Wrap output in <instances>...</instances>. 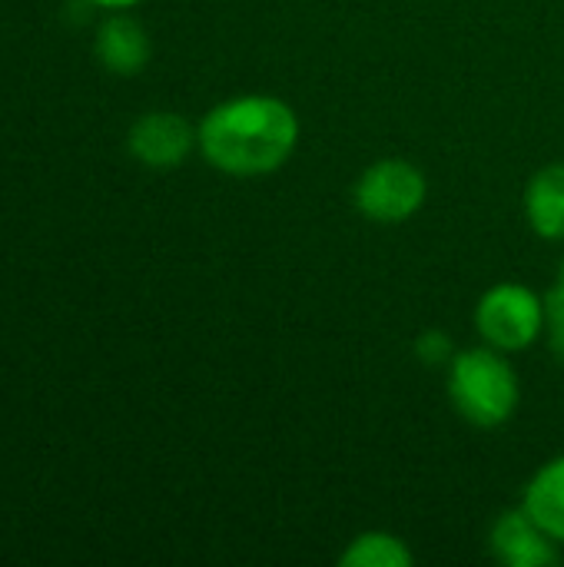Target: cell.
Returning <instances> with one entry per match:
<instances>
[{
    "label": "cell",
    "instance_id": "obj_1",
    "mask_svg": "<svg viewBox=\"0 0 564 567\" xmlns=\"http://www.w3.org/2000/svg\"><path fill=\"white\" fill-rule=\"evenodd\" d=\"M199 153L209 166L236 179L283 169L299 143L296 110L269 93H246L216 103L196 126Z\"/></svg>",
    "mask_w": 564,
    "mask_h": 567
},
{
    "label": "cell",
    "instance_id": "obj_2",
    "mask_svg": "<svg viewBox=\"0 0 564 567\" xmlns=\"http://www.w3.org/2000/svg\"><path fill=\"white\" fill-rule=\"evenodd\" d=\"M449 402L452 409L475 429L505 425L522 399L519 372L505 359V352L492 346H475L455 352L449 362Z\"/></svg>",
    "mask_w": 564,
    "mask_h": 567
},
{
    "label": "cell",
    "instance_id": "obj_3",
    "mask_svg": "<svg viewBox=\"0 0 564 567\" xmlns=\"http://www.w3.org/2000/svg\"><path fill=\"white\" fill-rule=\"evenodd\" d=\"M475 332L499 352H525L545 336V296L522 282L492 286L475 306Z\"/></svg>",
    "mask_w": 564,
    "mask_h": 567
},
{
    "label": "cell",
    "instance_id": "obj_4",
    "mask_svg": "<svg viewBox=\"0 0 564 567\" xmlns=\"http://www.w3.org/2000/svg\"><path fill=\"white\" fill-rule=\"evenodd\" d=\"M425 193H429L425 173L409 159L389 156L362 169L352 196H356V209L366 219L379 226H399L422 209Z\"/></svg>",
    "mask_w": 564,
    "mask_h": 567
},
{
    "label": "cell",
    "instance_id": "obj_5",
    "mask_svg": "<svg viewBox=\"0 0 564 567\" xmlns=\"http://www.w3.org/2000/svg\"><path fill=\"white\" fill-rule=\"evenodd\" d=\"M193 146H199L196 126L173 110H150L126 133L130 156L146 169H160V173L176 169L193 153Z\"/></svg>",
    "mask_w": 564,
    "mask_h": 567
},
{
    "label": "cell",
    "instance_id": "obj_6",
    "mask_svg": "<svg viewBox=\"0 0 564 567\" xmlns=\"http://www.w3.org/2000/svg\"><path fill=\"white\" fill-rule=\"evenodd\" d=\"M489 548L492 558L505 567H552L562 561V545L522 505L492 522Z\"/></svg>",
    "mask_w": 564,
    "mask_h": 567
},
{
    "label": "cell",
    "instance_id": "obj_7",
    "mask_svg": "<svg viewBox=\"0 0 564 567\" xmlns=\"http://www.w3.org/2000/svg\"><path fill=\"white\" fill-rule=\"evenodd\" d=\"M96 60L116 73V76H133L150 63V33L143 30L140 20H133L130 13L116 10L113 17H106L96 30V43H93Z\"/></svg>",
    "mask_w": 564,
    "mask_h": 567
},
{
    "label": "cell",
    "instance_id": "obj_8",
    "mask_svg": "<svg viewBox=\"0 0 564 567\" xmlns=\"http://www.w3.org/2000/svg\"><path fill=\"white\" fill-rule=\"evenodd\" d=\"M525 219L542 239H564V163H548L529 179Z\"/></svg>",
    "mask_w": 564,
    "mask_h": 567
},
{
    "label": "cell",
    "instance_id": "obj_9",
    "mask_svg": "<svg viewBox=\"0 0 564 567\" xmlns=\"http://www.w3.org/2000/svg\"><path fill=\"white\" fill-rule=\"evenodd\" d=\"M522 508L558 542L564 545V455L545 462L532 482L525 485Z\"/></svg>",
    "mask_w": 564,
    "mask_h": 567
},
{
    "label": "cell",
    "instance_id": "obj_10",
    "mask_svg": "<svg viewBox=\"0 0 564 567\" xmlns=\"http://www.w3.org/2000/svg\"><path fill=\"white\" fill-rule=\"evenodd\" d=\"M342 567H412L416 555L406 538L392 532H362L339 555Z\"/></svg>",
    "mask_w": 564,
    "mask_h": 567
},
{
    "label": "cell",
    "instance_id": "obj_11",
    "mask_svg": "<svg viewBox=\"0 0 564 567\" xmlns=\"http://www.w3.org/2000/svg\"><path fill=\"white\" fill-rule=\"evenodd\" d=\"M545 339L552 355L564 365V286L558 282L548 296H545Z\"/></svg>",
    "mask_w": 564,
    "mask_h": 567
},
{
    "label": "cell",
    "instance_id": "obj_12",
    "mask_svg": "<svg viewBox=\"0 0 564 567\" xmlns=\"http://www.w3.org/2000/svg\"><path fill=\"white\" fill-rule=\"evenodd\" d=\"M416 355H419L425 365H449V362L455 359V349H452V339H449L442 329H429V332L419 336Z\"/></svg>",
    "mask_w": 564,
    "mask_h": 567
},
{
    "label": "cell",
    "instance_id": "obj_13",
    "mask_svg": "<svg viewBox=\"0 0 564 567\" xmlns=\"http://www.w3.org/2000/svg\"><path fill=\"white\" fill-rule=\"evenodd\" d=\"M90 3H96V7H103V10H130V7H136L140 0H90Z\"/></svg>",
    "mask_w": 564,
    "mask_h": 567
},
{
    "label": "cell",
    "instance_id": "obj_14",
    "mask_svg": "<svg viewBox=\"0 0 564 567\" xmlns=\"http://www.w3.org/2000/svg\"><path fill=\"white\" fill-rule=\"evenodd\" d=\"M558 282H562V286H564V262H562V272H558Z\"/></svg>",
    "mask_w": 564,
    "mask_h": 567
}]
</instances>
